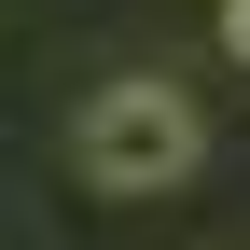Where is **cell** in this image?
<instances>
[{"mask_svg":"<svg viewBox=\"0 0 250 250\" xmlns=\"http://www.w3.org/2000/svg\"><path fill=\"white\" fill-rule=\"evenodd\" d=\"M70 167L98 181V195H167V181L208 167V125H195V98H181V83L125 70V83H98V98L70 111Z\"/></svg>","mask_w":250,"mask_h":250,"instance_id":"cell-1","label":"cell"},{"mask_svg":"<svg viewBox=\"0 0 250 250\" xmlns=\"http://www.w3.org/2000/svg\"><path fill=\"white\" fill-rule=\"evenodd\" d=\"M223 56H236V70H250V0H223Z\"/></svg>","mask_w":250,"mask_h":250,"instance_id":"cell-2","label":"cell"}]
</instances>
